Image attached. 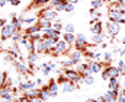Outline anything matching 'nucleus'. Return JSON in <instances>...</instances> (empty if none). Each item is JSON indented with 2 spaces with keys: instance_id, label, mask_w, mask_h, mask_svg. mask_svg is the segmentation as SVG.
<instances>
[{
  "instance_id": "obj_1",
  "label": "nucleus",
  "mask_w": 125,
  "mask_h": 102,
  "mask_svg": "<svg viewBox=\"0 0 125 102\" xmlns=\"http://www.w3.org/2000/svg\"><path fill=\"white\" fill-rule=\"evenodd\" d=\"M39 21H51V22H54V21H57L58 19V12L50 4H47V6H44L42 9H39L38 12H36V15H35Z\"/></svg>"
},
{
  "instance_id": "obj_2",
  "label": "nucleus",
  "mask_w": 125,
  "mask_h": 102,
  "mask_svg": "<svg viewBox=\"0 0 125 102\" xmlns=\"http://www.w3.org/2000/svg\"><path fill=\"white\" fill-rule=\"evenodd\" d=\"M62 74H64L68 80H71V82H74V83H79V85H80V82H83V73H82L79 68H73V67L62 68Z\"/></svg>"
},
{
  "instance_id": "obj_3",
  "label": "nucleus",
  "mask_w": 125,
  "mask_h": 102,
  "mask_svg": "<svg viewBox=\"0 0 125 102\" xmlns=\"http://www.w3.org/2000/svg\"><path fill=\"white\" fill-rule=\"evenodd\" d=\"M73 48H74V45H73V44H68V42L64 41L62 38L58 39V42H57V45H55V50L58 51L60 56H68Z\"/></svg>"
},
{
  "instance_id": "obj_4",
  "label": "nucleus",
  "mask_w": 125,
  "mask_h": 102,
  "mask_svg": "<svg viewBox=\"0 0 125 102\" xmlns=\"http://www.w3.org/2000/svg\"><path fill=\"white\" fill-rule=\"evenodd\" d=\"M106 31H108V34H109V36H111V42H112V41L118 36L119 31H121V23L108 21V22H106Z\"/></svg>"
},
{
  "instance_id": "obj_5",
  "label": "nucleus",
  "mask_w": 125,
  "mask_h": 102,
  "mask_svg": "<svg viewBox=\"0 0 125 102\" xmlns=\"http://www.w3.org/2000/svg\"><path fill=\"white\" fill-rule=\"evenodd\" d=\"M16 32H19V31L9 22L7 25H4V26L1 28V41L4 42V41H7V39H12V36L16 34Z\"/></svg>"
},
{
  "instance_id": "obj_6",
  "label": "nucleus",
  "mask_w": 125,
  "mask_h": 102,
  "mask_svg": "<svg viewBox=\"0 0 125 102\" xmlns=\"http://www.w3.org/2000/svg\"><path fill=\"white\" fill-rule=\"evenodd\" d=\"M50 1H51V0H32L31 3L25 7L23 13H28V12H31L33 9H38V7H44V6H47Z\"/></svg>"
},
{
  "instance_id": "obj_7",
  "label": "nucleus",
  "mask_w": 125,
  "mask_h": 102,
  "mask_svg": "<svg viewBox=\"0 0 125 102\" xmlns=\"http://www.w3.org/2000/svg\"><path fill=\"white\" fill-rule=\"evenodd\" d=\"M13 66H15L16 71H18L19 74H22V76H29V67H28L25 63H22L21 58L15 60V61H13Z\"/></svg>"
},
{
  "instance_id": "obj_8",
  "label": "nucleus",
  "mask_w": 125,
  "mask_h": 102,
  "mask_svg": "<svg viewBox=\"0 0 125 102\" xmlns=\"http://www.w3.org/2000/svg\"><path fill=\"white\" fill-rule=\"evenodd\" d=\"M47 89H48V92H50V95H51V98H55L57 96V93H58V83H57V80H54V79H50L48 80V83L47 85H44Z\"/></svg>"
},
{
  "instance_id": "obj_9",
  "label": "nucleus",
  "mask_w": 125,
  "mask_h": 102,
  "mask_svg": "<svg viewBox=\"0 0 125 102\" xmlns=\"http://www.w3.org/2000/svg\"><path fill=\"white\" fill-rule=\"evenodd\" d=\"M124 18V13L121 10H112V9H108V21H112V22H118Z\"/></svg>"
},
{
  "instance_id": "obj_10",
  "label": "nucleus",
  "mask_w": 125,
  "mask_h": 102,
  "mask_svg": "<svg viewBox=\"0 0 125 102\" xmlns=\"http://www.w3.org/2000/svg\"><path fill=\"white\" fill-rule=\"evenodd\" d=\"M80 88V85L79 83H74V82H71V80H67L65 83H62L61 85V91L64 93H70V92H74L76 89H79Z\"/></svg>"
},
{
  "instance_id": "obj_11",
  "label": "nucleus",
  "mask_w": 125,
  "mask_h": 102,
  "mask_svg": "<svg viewBox=\"0 0 125 102\" xmlns=\"http://www.w3.org/2000/svg\"><path fill=\"white\" fill-rule=\"evenodd\" d=\"M36 32H42V29H41V26H39L38 21H36L33 25H28V26L23 29V35H26V36H31V35L36 34Z\"/></svg>"
},
{
  "instance_id": "obj_12",
  "label": "nucleus",
  "mask_w": 125,
  "mask_h": 102,
  "mask_svg": "<svg viewBox=\"0 0 125 102\" xmlns=\"http://www.w3.org/2000/svg\"><path fill=\"white\" fill-rule=\"evenodd\" d=\"M19 88H21V91H23V92H29V91H32V89L36 88V83H35L33 80H31V77H29L26 82H21V83H19Z\"/></svg>"
},
{
  "instance_id": "obj_13",
  "label": "nucleus",
  "mask_w": 125,
  "mask_h": 102,
  "mask_svg": "<svg viewBox=\"0 0 125 102\" xmlns=\"http://www.w3.org/2000/svg\"><path fill=\"white\" fill-rule=\"evenodd\" d=\"M103 98H105V101L106 102H118L119 99V92H115V91H108V92H105L103 93Z\"/></svg>"
},
{
  "instance_id": "obj_14",
  "label": "nucleus",
  "mask_w": 125,
  "mask_h": 102,
  "mask_svg": "<svg viewBox=\"0 0 125 102\" xmlns=\"http://www.w3.org/2000/svg\"><path fill=\"white\" fill-rule=\"evenodd\" d=\"M67 57H68V60H71V61H73V64L76 66L77 63H80V61H82V58H83V53H80V51H77V50H76V51H71Z\"/></svg>"
},
{
  "instance_id": "obj_15",
  "label": "nucleus",
  "mask_w": 125,
  "mask_h": 102,
  "mask_svg": "<svg viewBox=\"0 0 125 102\" xmlns=\"http://www.w3.org/2000/svg\"><path fill=\"white\" fill-rule=\"evenodd\" d=\"M36 53L38 54H47L48 53V47L44 38H41L39 41H36Z\"/></svg>"
},
{
  "instance_id": "obj_16",
  "label": "nucleus",
  "mask_w": 125,
  "mask_h": 102,
  "mask_svg": "<svg viewBox=\"0 0 125 102\" xmlns=\"http://www.w3.org/2000/svg\"><path fill=\"white\" fill-rule=\"evenodd\" d=\"M109 83V89L111 91H115V92H119L121 91V85H119V77H111L108 80Z\"/></svg>"
},
{
  "instance_id": "obj_17",
  "label": "nucleus",
  "mask_w": 125,
  "mask_h": 102,
  "mask_svg": "<svg viewBox=\"0 0 125 102\" xmlns=\"http://www.w3.org/2000/svg\"><path fill=\"white\" fill-rule=\"evenodd\" d=\"M90 31L92 34H103V23L102 21H96L93 25H90Z\"/></svg>"
},
{
  "instance_id": "obj_18",
  "label": "nucleus",
  "mask_w": 125,
  "mask_h": 102,
  "mask_svg": "<svg viewBox=\"0 0 125 102\" xmlns=\"http://www.w3.org/2000/svg\"><path fill=\"white\" fill-rule=\"evenodd\" d=\"M105 67L108 68V71H109V74H111V77H119V76H121V71H119V68H118V66H112V64H106Z\"/></svg>"
},
{
  "instance_id": "obj_19",
  "label": "nucleus",
  "mask_w": 125,
  "mask_h": 102,
  "mask_svg": "<svg viewBox=\"0 0 125 102\" xmlns=\"http://www.w3.org/2000/svg\"><path fill=\"white\" fill-rule=\"evenodd\" d=\"M61 38L64 41H67L68 44H73L74 45V42H76V34H70V32H62Z\"/></svg>"
},
{
  "instance_id": "obj_20",
  "label": "nucleus",
  "mask_w": 125,
  "mask_h": 102,
  "mask_svg": "<svg viewBox=\"0 0 125 102\" xmlns=\"http://www.w3.org/2000/svg\"><path fill=\"white\" fill-rule=\"evenodd\" d=\"M10 23L18 29V31H23L22 29V23H23V21H22V18H19V16H16V18H12V21H10Z\"/></svg>"
},
{
  "instance_id": "obj_21",
  "label": "nucleus",
  "mask_w": 125,
  "mask_h": 102,
  "mask_svg": "<svg viewBox=\"0 0 125 102\" xmlns=\"http://www.w3.org/2000/svg\"><path fill=\"white\" fill-rule=\"evenodd\" d=\"M83 83H84V85H87V86L93 85V83H94V74L84 73V74H83Z\"/></svg>"
},
{
  "instance_id": "obj_22",
  "label": "nucleus",
  "mask_w": 125,
  "mask_h": 102,
  "mask_svg": "<svg viewBox=\"0 0 125 102\" xmlns=\"http://www.w3.org/2000/svg\"><path fill=\"white\" fill-rule=\"evenodd\" d=\"M112 61H114V54H112V51H105V53H103V63H105V64H112Z\"/></svg>"
},
{
  "instance_id": "obj_23",
  "label": "nucleus",
  "mask_w": 125,
  "mask_h": 102,
  "mask_svg": "<svg viewBox=\"0 0 125 102\" xmlns=\"http://www.w3.org/2000/svg\"><path fill=\"white\" fill-rule=\"evenodd\" d=\"M103 42V34H94L92 36V44L93 45H100Z\"/></svg>"
},
{
  "instance_id": "obj_24",
  "label": "nucleus",
  "mask_w": 125,
  "mask_h": 102,
  "mask_svg": "<svg viewBox=\"0 0 125 102\" xmlns=\"http://www.w3.org/2000/svg\"><path fill=\"white\" fill-rule=\"evenodd\" d=\"M39 70L42 71L44 76H48V74L52 71V68H51V66H50V63H42V66L39 67Z\"/></svg>"
},
{
  "instance_id": "obj_25",
  "label": "nucleus",
  "mask_w": 125,
  "mask_h": 102,
  "mask_svg": "<svg viewBox=\"0 0 125 102\" xmlns=\"http://www.w3.org/2000/svg\"><path fill=\"white\" fill-rule=\"evenodd\" d=\"M89 15H90L92 18H97V19L102 18V12H100V9H96V7H90V9H89Z\"/></svg>"
},
{
  "instance_id": "obj_26",
  "label": "nucleus",
  "mask_w": 125,
  "mask_h": 102,
  "mask_svg": "<svg viewBox=\"0 0 125 102\" xmlns=\"http://www.w3.org/2000/svg\"><path fill=\"white\" fill-rule=\"evenodd\" d=\"M39 57H41V54H38V53H29L26 60H28V63H36L39 60Z\"/></svg>"
},
{
  "instance_id": "obj_27",
  "label": "nucleus",
  "mask_w": 125,
  "mask_h": 102,
  "mask_svg": "<svg viewBox=\"0 0 125 102\" xmlns=\"http://www.w3.org/2000/svg\"><path fill=\"white\" fill-rule=\"evenodd\" d=\"M7 82H9V79H7V71H0V89H1Z\"/></svg>"
},
{
  "instance_id": "obj_28",
  "label": "nucleus",
  "mask_w": 125,
  "mask_h": 102,
  "mask_svg": "<svg viewBox=\"0 0 125 102\" xmlns=\"http://www.w3.org/2000/svg\"><path fill=\"white\" fill-rule=\"evenodd\" d=\"M38 23H39L41 29H47V28H51L52 26V22L51 21H39L38 19Z\"/></svg>"
},
{
  "instance_id": "obj_29",
  "label": "nucleus",
  "mask_w": 125,
  "mask_h": 102,
  "mask_svg": "<svg viewBox=\"0 0 125 102\" xmlns=\"http://www.w3.org/2000/svg\"><path fill=\"white\" fill-rule=\"evenodd\" d=\"M22 21H23V23H26V25H33V23L38 21V18H36V16H28V18H22Z\"/></svg>"
},
{
  "instance_id": "obj_30",
  "label": "nucleus",
  "mask_w": 125,
  "mask_h": 102,
  "mask_svg": "<svg viewBox=\"0 0 125 102\" xmlns=\"http://www.w3.org/2000/svg\"><path fill=\"white\" fill-rule=\"evenodd\" d=\"M50 3H51V6H52V7L55 9V7H60V6H64V4H65L67 1H65V0H51Z\"/></svg>"
},
{
  "instance_id": "obj_31",
  "label": "nucleus",
  "mask_w": 125,
  "mask_h": 102,
  "mask_svg": "<svg viewBox=\"0 0 125 102\" xmlns=\"http://www.w3.org/2000/svg\"><path fill=\"white\" fill-rule=\"evenodd\" d=\"M52 28H55L57 31H62V29H64V25H62V22L60 19H57V21L52 22Z\"/></svg>"
},
{
  "instance_id": "obj_32",
  "label": "nucleus",
  "mask_w": 125,
  "mask_h": 102,
  "mask_svg": "<svg viewBox=\"0 0 125 102\" xmlns=\"http://www.w3.org/2000/svg\"><path fill=\"white\" fill-rule=\"evenodd\" d=\"M100 77H102V80H109L111 79V74H109V71H108L106 67H103V70L100 71Z\"/></svg>"
},
{
  "instance_id": "obj_33",
  "label": "nucleus",
  "mask_w": 125,
  "mask_h": 102,
  "mask_svg": "<svg viewBox=\"0 0 125 102\" xmlns=\"http://www.w3.org/2000/svg\"><path fill=\"white\" fill-rule=\"evenodd\" d=\"M62 31H64V32H70V34H74L76 28H74L73 23H67V25H64V29H62Z\"/></svg>"
},
{
  "instance_id": "obj_34",
  "label": "nucleus",
  "mask_w": 125,
  "mask_h": 102,
  "mask_svg": "<svg viewBox=\"0 0 125 102\" xmlns=\"http://www.w3.org/2000/svg\"><path fill=\"white\" fill-rule=\"evenodd\" d=\"M76 9V4H73V3H65V6H64V12H73Z\"/></svg>"
},
{
  "instance_id": "obj_35",
  "label": "nucleus",
  "mask_w": 125,
  "mask_h": 102,
  "mask_svg": "<svg viewBox=\"0 0 125 102\" xmlns=\"http://www.w3.org/2000/svg\"><path fill=\"white\" fill-rule=\"evenodd\" d=\"M102 4H103L102 0H93V1H92V7H96V9H100Z\"/></svg>"
},
{
  "instance_id": "obj_36",
  "label": "nucleus",
  "mask_w": 125,
  "mask_h": 102,
  "mask_svg": "<svg viewBox=\"0 0 125 102\" xmlns=\"http://www.w3.org/2000/svg\"><path fill=\"white\" fill-rule=\"evenodd\" d=\"M9 22H7V19L6 18H0V28H3L4 25H7Z\"/></svg>"
},
{
  "instance_id": "obj_37",
  "label": "nucleus",
  "mask_w": 125,
  "mask_h": 102,
  "mask_svg": "<svg viewBox=\"0 0 125 102\" xmlns=\"http://www.w3.org/2000/svg\"><path fill=\"white\" fill-rule=\"evenodd\" d=\"M18 102H29V98L26 96V95H23V96H21L19 99H16Z\"/></svg>"
},
{
  "instance_id": "obj_38",
  "label": "nucleus",
  "mask_w": 125,
  "mask_h": 102,
  "mask_svg": "<svg viewBox=\"0 0 125 102\" xmlns=\"http://www.w3.org/2000/svg\"><path fill=\"white\" fill-rule=\"evenodd\" d=\"M29 102H44L39 96H35V98H29Z\"/></svg>"
},
{
  "instance_id": "obj_39",
  "label": "nucleus",
  "mask_w": 125,
  "mask_h": 102,
  "mask_svg": "<svg viewBox=\"0 0 125 102\" xmlns=\"http://www.w3.org/2000/svg\"><path fill=\"white\" fill-rule=\"evenodd\" d=\"M9 3H10L12 6H19V4H21V0H10Z\"/></svg>"
},
{
  "instance_id": "obj_40",
  "label": "nucleus",
  "mask_w": 125,
  "mask_h": 102,
  "mask_svg": "<svg viewBox=\"0 0 125 102\" xmlns=\"http://www.w3.org/2000/svg\"><path fill=\"white\" fill-rule=\"evenodd\" d=\"M1 42H3V41H1V39H0V54H1V53H6V51H7V48H4V47H3V44H1Z\"/></svg>"
},
{
  "instance_id": "obj_41",
  "label": "nucleus",
  "mask_w": 125,
  "mask_h": 102,
  "mask_svg": "<svg viewBox=\"0 0 125 102\" xmlns=\"http://www.w3.org/2000/svg\"><path fill=\"white\" fill-rule=\"evenodd\" d=\"M35 83H36V86H42V79H36Z\"/></svg>"
},
{
  "instance_id": "obj_42",
  "label": "nucleus",
  "mask_w": 125,
  "mask_h": 102,
  "mask_svg": "<svg viewBox=\"0 0 125 102\" xmlns=\"http://www.w3.org/2000/svg\"><path fill=\"white\" fill-rule=\"evenodd\" d=\"M119 50H121V48H116V47H115V48H112L111 51H112V54H116V53H119Z\"/></svg>"
},
{
  "instance_id": "obj_43",
  "label": "nucleus",
  "mask_w": 125,
  "mask_h": 102,
  "mask_svg": "<svg viewBox=\"0 0 125 102\" xmlns=\"http://www.w3.org/2000/svg\"><path fill=\"white\" fill-rule=\"evenodd\" d=\"M97 102H106V101H105V98H103V95H102V96H99V98H97Z\"/></svg>"
},
{
  "instance_id": "obj_44",
  "label": "nucleus",
  "mask_w": 125,
  "mask_h": 102,
  "mask_svg": "<svg viewBox=\"0 0 125 102\" xmlns=\"http://www.w3.org/2000/svg\"><path fill=\"white\" fill-rule=\"evenodd\" d=\"M84 102H97V99H93V98H89V99H86Z\"/></svg>"
},
{
  "instance_id": "obj_45",
  "label": "nucleus",
  "mask_w": 125,
  "mask_h": 102,
  "mask_svg": "<svg viewBox=\"0 0 125 102\" xmlns=\"http://www.w3.org/2000/svg\"><path fill=\"white\" fill-rule=\"evenodd\" d=\"M119 56H121V57H124L125 56V48L124 50H119Z\"/></svg>"
},
{
  "instance_id": "obj_46",
  "label": "nucleus",
  "mask_w": 125,
  "mask_h": 102,
  "mask_svg": "<svg viewBox=\"0 0 125 102\" xmlns=\"http://www.w3.org/2000/svg\"><path fill=\"white\" fill-rule=\"evenodd\" d=\"M100 47H102V48H106V47H108V44H106V42H102V44H100Z\"/></svg>"
},
{
  "instance_id": "obj_47",
  "label": "nucleus",
  "mask_w": 125,
  "mask_h": 102,
  "mask_svg": "<svg viewBox=\"0 0 125 102\" xmlns=\"http://www.w3.org/2000/svg\"><path fill=\"white\" fill-rule=\"evenodd\" d=\"M77 1H79V0H68V1H67V3H73V4H76V3H77Z\"/></svg>"
},
{
  "instance_id": "obj_48",
  "label": "nucleus",
  "mask_w": 125,
  "mask_h": 102,
  "mask_svg": "<svg viewBox=\"0 0 125 102\" xmlns=\"http://www.w3.org/2000/svg\"><path fill=\"white\" fill-rule=\"evenodd\" d=\"M118 1H119V3H121V4L125 7V0H118Z\"/></svg>"
},
{
  "instance_id": "obj_49",
  "label": "nucleus",
  "mask_w": 125,
  "mask_h": 102,
  "mask_svg": "<svg viewBox=\"0 0 125 102\" xmlns=\"http://www.w3.org/2000/svg\"><path fill=\"white\" fill-rule=\"evenodd\" d=\"M121 42H122V44H125V36L122 38V39H121Z\"/></svg>"
}]
</instances>
